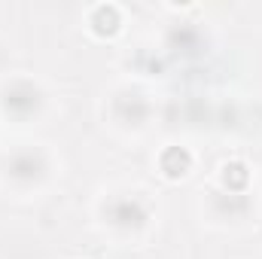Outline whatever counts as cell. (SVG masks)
<instances>
[{"label":"cell","mask_w":262,"mask_h":259,"mask_svg":"<svg viewBox=\"0 0 262 259\" xmlns=\"http://www.w3.org/2000/svg\"><path fill=\"white\" fill-rule=\"evenodd\" d=\"M189 168H192V156H189L183 146H168V149L162 153V171H165L171 180L183 177Z\"/></svg>","instance_id":"6da1fadb"},{"label":"cell","mask_w":262,"mask_h":259,"mask_svg":"<svg viewBox=\"0 0 262 259\" xmlns=\"http://www.w3.org/2000/svg\"><path fill=\"white\" fill-rule=\"evenodd\" d=\"M92 25L98 34H113L116 25H119V9L116 6H98L95 15H92Z\"/></svg>","instance_id":"7a4b0ae2"},{"label":"cell","mask_w":262,"mask_h":259,"mask_svg":"<svg viewBox=\"0 0 262 259\" xmlns=\"http://www.w3.org/2000/svg\"><path fill=\"white\" fill-rule=\"evenodd\" d=\"M113 220H116L119 226H140V223L146 220V213L140 210V204H134V201H122V204L113 207Z\"/></svg>","instance_id":"3957f363"},{"label":"cell","mask_w":262,"mask_h":259,"mask_svg":"<svg viewBox=\"0 0 262 259\" xmlns=\"http://www.w3.org/2000/svg\"><path fill=\"white\" fill-rule=\"evenodd\" d=\"M223 183L229 186V189H244V183H247V165H241V162H229L226 168H223Z\"/></svg>","instance_id":"277c9868"}]
</instances>
